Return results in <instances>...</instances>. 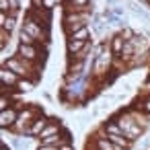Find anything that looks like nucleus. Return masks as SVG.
Returning a JSON list of instances; mask_svg holds the SVG:
<instances>
[{
	"instance_id": "obj_1",
	"label": "nucleus",
	"mask_w": 150,
	"mask_h": 150,
	"mask_svg": "<svg viewBox=\"0 0 150 150\" xmlns=\"http://www.w3.org/2000/svg\"><path fill=\"white\" fill-rule=\"evenodd\" d=\"M113 119H115L117 125L121 127L123 136L129 138L132 142H138V140L142 138V134H144V125H140V123L134 119V115H132L129 111H123V113H119V115L113 117Z\"/></svg>"
},
{
	"instance_id": "obj_2",
	"label": "nucleus",
	"mask_w": 150,
	"mask_h": 150,
	"mask_svg": "<svg viewBox=\"0 0 150 150\" xmlns=\"http://www.w3.org/2000/svg\"><path fill=\"white\" fill-rule=\"evenodd\" d=\"M91 19H93V11H86V13H66L64 15V31H66V35H72L78 29L88 27Z\"/></svg>"
},
{
	"instance_id": "obj_3",
	"label": "nucleus",
	"mask_w": 150,
	"mask_h": 150,
	"mask_svg": "<svg viewBox=\"0 0 150 150\" xmlns=\"http://www.w3.org/2000/svg\"><path fill=\"white\" fill-rule=\"evenodd\" d=\"M21 29H23L25 33H29V35H31L33 39H37V41H43V43H45V41L50 39L47 27H43L41 23H37V21H35L33 17H29V15H27L25 21L21 23Z\"/></svg>"
},
{
	"instance_id": "obj_4",
	"label": "nucleus",
	"mask_w": 150,
	"mask_h": 150,
	"mask_svg": "<svg viewBox=\"0 0 150 150\" xmlns=\"http://www.w3.org/2000/svg\"><path fill=\"white\" fill-rule=\"evenodd\" d=\"M17 56L23 58L25 62H31V64L41 66L45 52H39V45H25V43H19V45H17Z\"/></svg>"
},
{
	"instance_id": "obj_5",
	"label": "nucleus",
	"mask_w": 150,
	"mask_h": 150,
	"mask_svg": "<svg viewBox=\"0 0 150 150\" xmlns=\"http://www.w3.org/2000/svg\"><path fill=\"white\" fill-rule=\"evenodd\" d=\"M19 111H21L19 107H8L6 111H0V127L11 132L19 119Z\"/></svg>"
},
{
	"instance_id": "obj_6",
	"label": "nucleus",
	"mask_w": 150,
	"mask_h": 150,
	"mask_svg": "<svg viewBox=\"0 0 150 150\" xmlns=\"http://www.w3.org/2000/svg\"><path fill=\"white\" fill-rule=\"evenodd\" d=\"M91 47V41H82V39H66V52L70 58H76L80 54H86V50Z\"/></svg>"
},
{
	"instance_id": "obj_7",
	"label": "nucleus",
	"mask_w": 150,
	"mask_h": 150,
	"mask_svg": "<svg viewBox=\"0 0 150 150\" xmlns=\"http://www.w3.org/2000/svg\"><path fill=\"white\" fill-rule=\"evenodd\" d=\"M50 123H52V119H50L47 115H43V113H41V115H39V117H37V119H35L31 125H29L27 136H29V138H39V136L43 134V129H45Z\"/></svg>"
},
{
	"instance_id": "obj_8",
	"label": "nucleus",
	"mask_w": 150,
	"mask_h": 150,
	"mask_svg": "<svg viewBox=\"0 0 150 150\" xmlns=\"http://www.w3.org/2000/svg\"><path fill=\"white\" fill-rule=\"evenodd\" d=\"M19 80H21V76L15 74L13 70H8V68H0V82H2V86H6V88H17Z\"/></svg>"
},
{
	"instance_id": "obj_9",
	"label": "nucleus",
	"mask_w": 150,
	"mask_h": 150,
	"mask_svg": "<svg viewBox=\"0 0 150 150\" xmlns=\"http://www.w3.org/2000/svg\"><path fill=\"white\" fill-rule=\"evenodd\" d=\"M109 47H111V52H113V56H115V58H119V56H121V52H123V47H125V39L119 35V31L109 39Z\"/></svg>"
},
{
	"instance_id": "obj_10",
	"label": "nucleus",
	"mask_w": 150,
	"mask_h": 150,
	"mask_svg": "<svg viewBox=\"0 0 150 150\" xmlns=\"http://www.w3.org/2000/svg\"><path fill=\"white\" fill-rule=\"evenodd\" d=\"M17 21H19V15H15V13H8L6 21H4L2 25H0V29H4V31L13 33V31H15V27H17Z\"/></svg>"
},
{
	"instance_id": "obj_11",
	"label": "nucleus",
	"mask_w": 150,
	"mask_h": 150,
	"mask_svg": "<svg viewBox=\"0 0 150 150\" xmlns=\"http://www.w3.org/2000/svg\"><path fill=\"white\" fill-rule=\"evenodd\" d=\"M91 35H93L91 27H82V29H78L76 33L68 35V39H82V41H88V39H91Z\"/></svg>"
},
{
	"instance_id": "obj_12",
	"label": "nucleus",
	"mask_w": 150,
	"mask_h": 150,
	"mask_svg": "<svg viewBox=\"0 0 150 150\" xmlns=\"http://www.w3.org/2000/svg\"><path fill=\"white\" fill-rule=\"evenodd\" d=\"M33 88H35V80H31V78H21L19 84H17V91L19 93H29Z\"/></svg>"
},
{
	"instance_id": "obj_13",
	"label": "nucleus",
	"mask_w": 150,
	"mask_h": 150,
	"mask_svg": "<svg viewBox=\"0 0 150 150\" xmlns=\"http://www.w3.org/2000/svg\"><path fill=\"white\" fill-rule=\"evenodd\" d=\"M144 115H150V93L146 95V97H142L140 101H138V105H136Z\"/></svg>"
},
{
	"instance_id": "obj_14",
	"label": "nucleus",
	"mask_w": 150,
	"mask_h": 150,
	"mask_svg": "<svg viewBox=\"0 0 150 150\" xmlns=\"http://www.w3.org/2000/svg\"><path fill=\"white\" fill-rule=\"evenodd\" d=\"M19 43H25V45H39V41L37 39H33L29 33H25L23 29L19 31Z\"/></svg>"
},
{
	"instance_id": "obj_15",
	"label": "nucleus",
	"mask_w": 150,
	"mask_h": 150,
	"mask_svg": "<svg viewBox=\"0 0 150 150\" xmlns=\"http://www.w3.org/2000/svg\"><path fill=\"white\" fill-rule=\"evenodd\" d=\"M11 103H13L11 93H8V95H6V93H2V95H0V111H6L8 107H13Z\"/></svg>"
},
{
	"instance_id": "obj_16",
	"label": "nucleus",
	"mask_w": 150,
	"mask_h": 150,
	"mask_svg": "<svg viewBox=\"0 0 150 150\" xmlns=\"http://www.w3.org/2000/svg\"><path fill=\"white\" fill-rule=\"evenodd\" d=\"M0 13H11V0H0Z\"/></svg>"
},
{
	"instance_id": "obj_17",
	"label": "nucleus",
	"mask_w": 150,
	"mask_h": 150,
	"mask_svg": "<svg viewBox=\"0 0 150 150\" xmlns=\"http://www.w3.org/2000/svg\"><path fill=\"white\" fill-rule=\"evenodd\" d=\"M60 150H74V144H72V142H64V144L60 146Z\"/></svg>"
},
{
	"instance_id": "obj_18",
	"label": "nucleus",
	"mask_w": 150,
	"mask_h": 150,
	"mask_svg": "<svg viewBox=\"0 0 150 150\" xmlns=\"http://www.w3.org/2000/svg\"><path fill=\"white\" fill-rule=\"evenodd\" d=\"M37 150H60V148H58V146H41V144H39Z\"/></svg>"
},
{
	"instance_id": "obj_19",
	"label": "nucleus",
	"mask_w": 150,
	"mask_h": 150,
	"mask_svg": "<svg viewBox=\"0 0 150 150\" xmlns=\"http://www.w3.org/2000/svg\"><path fill=\"white\" fill-rule=\"evenodd\" d=\"M148 70H150V64H148Z\"/></svg>"
}]
</instances>
